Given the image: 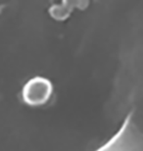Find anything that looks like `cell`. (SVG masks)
<instances>
[{
	"mask_svg": "<svg viewBox=\"0 0 143 151\" xmlns=\"http://www.w3.org/2000/svg\"><path fill=\"white\" fill-rule=\"evenodd\" d=\"M49 93L48 83L45 81L35 80L32 81V84H29L28 88L26 89V99L29 103H40L47 98Z\"/></svg>",
	"mask_w": 143,
	"mask_h": 151,
	"instance_id": "6da1fadb",
	"label": "cell"
}]
</instances>
